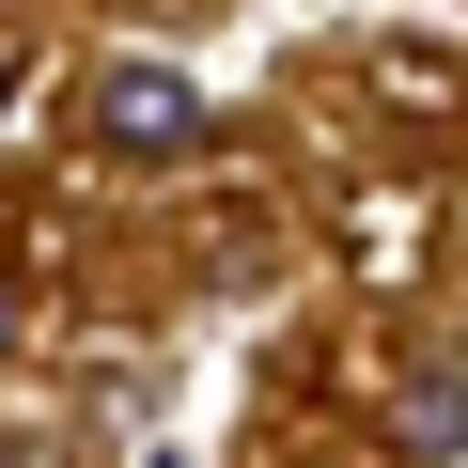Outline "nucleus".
<instances>
[{"instance_id": "f257e3e1", "label": "nucleus", "mask_w": 468, "mask_h": 468, "mask_svg": "<svg viewBox=\"0 0 468 468\" xmlns=\"http://www.w3.org/2000/svg\"><path fill=\"white\" fill-rule=\"evenodd\" d=\"M203 125H218V110H203L172 63H94V79H79V141H94V156H125V172L203 156Z\"/></svg>"}, {"instance_id": "f03ea898", "label": "nucleus", "mask_w": 468, "mask_h": 468, "mask_svg": "<svg viewBox=\"0 0 468 468\" xmlns=\"http://www.w3.org/2000/svg\"><path fill=\"white\" fill-rule=\"evenodd\" d=\"M390 452H406V468H452V452H468V375H406Z\"/></svg>"}, {"instance_id": "7ed1b4c3", "label": "nucleus", "mask_w": 468, "mask_h": 468, "mask_svg": "<svg viewBox=\"0 0 468 468\" xmlns=\"http://www.w3.org/2000/svg\"><path fill=\"white\" fill-rule=\"evenodd\" d=\"M0 94H16V63H0Z\"/></svg>"}, {"instance_id": "20e7f679", "label": "nucleus", "mask_w": 468, "mask_h": 468, "mask_svg": "<svg viewBox=\"0 0 468 468\" xmlns=\"http://www.w3.org/2000/svg\"><path fill=\"white\" fill-rule=\"evenodd\" d=\"M0 328H16V313H0Z\"/></svg>"}]
</instances>
